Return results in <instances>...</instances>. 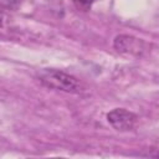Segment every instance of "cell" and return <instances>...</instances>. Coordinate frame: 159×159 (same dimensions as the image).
I'll list each match as a JSON object with an SVG mask.
<instances>
[{
	"label": "cell",
	"instance_id": "obj_1",
	"mask_svg": "<svg viewBox=\"0 0 159 159\" xmlns=\"http://www.w3.org/2000/svg\"><path fill=\"white\" fill-rule=\"evenodd\" d=\"M37 78L45 87L51 89H57L66 93H80L83 91V84L80 80L60 70H41L37 75Z\"/></svg>",
	"mask_w": 159,
	"mask_h": 159
},
{
	"label": "cell",
	"instance_id": "obj_2",
	"mask_svg": "<svg viewBox=\"0 0 159 159\" xmlns=\"http://www.w3.org/2000/svg\"><path fill=\"white\" fill-rule=\"evenodd\" d=\"M107 120L118 132H127L134 128L138 117L125 108H114L107 113Z\"/></svg>",
	"mask_w": 159,
	"mask_h": 159
},
{
	"label": "cell",
	"instance_id": "obj_3",
	"mask_svg": "<svg viewBox=\"0 0 159 159\" xmlns=\"http://www.w3.org/2000/svg\"><path fill=\"white\" fill-rule=\"evenodd\" d=\"M113 47L117 52L125 56H140L145 51L143 40L130 35H118L113 41Z\"/></svg>",
	"mask_w": 159,
	"mask_h": 159
},
{
	"label": "cell",
	"instance_id": "obj_4",
	"mask_svg": "<svg viewBox=\"0 0 159 159\" xmlns=\"http://www.w3.org/2000/svg\"><path fill=\"white\" fill-rule=\"evenodd\" d=\"M72 1H73V4L76 5L77 9L83 10V11H87V10L91 9L92 4H93L96 0H72Z\"/></svg>",
	"mask_w": 159,
	"mask_h": 159
}]
</instances>
